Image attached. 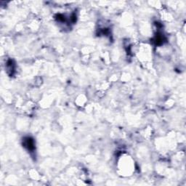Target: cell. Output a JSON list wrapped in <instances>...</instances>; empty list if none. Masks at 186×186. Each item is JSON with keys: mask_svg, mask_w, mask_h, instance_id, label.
<instances>
[{"mask_svg": "<svg viewBox=\"0 0 186 186\" xmlns=\"http://www.w3.org/2000/svg\"><path fill=\"white\" fill-rule=\"evenodd\" d=\"M23 146L26 148H27L28 150H33L34 149V143L32 139L27 137L24 140V143H23Z\"/></svg>", "mask_w": 186, "mask_h": 186, "instance_id": "obj_1", "label": "cell"}]
</instances>
